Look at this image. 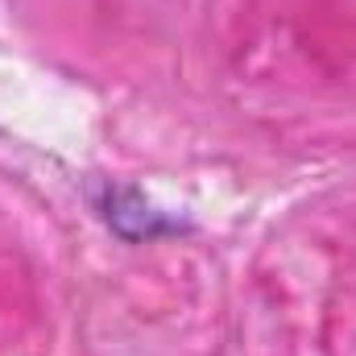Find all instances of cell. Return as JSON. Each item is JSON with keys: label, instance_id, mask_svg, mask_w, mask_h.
Wrapping results in <instances>:
<instances>
[]
</instances>
